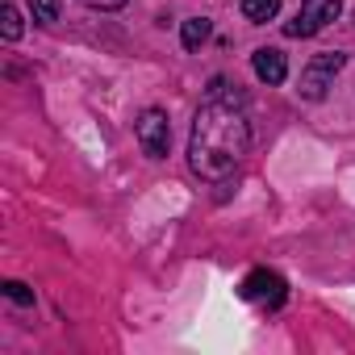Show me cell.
I'll use <instances>...</instances> for the list:
<instances>
[{
  "label": "cell",
  "instance_id": "12",
  "mask_svg": "<svg viewBox=\"0 0 355 355\" xmlns=\"http://www.w3.org/2000/svg\"><path fill=\"white\" fill-rule=\"evenodd\" d=\"M80 5H88V9H105V13H113V9H121L125 0H80Z\"/></svg>",
  "mask_w": 355,
  "mask_h": 355
},
{
  "label": "cell",
  "instance_id": "5",
  "mask_svg": "<svg viewBox=\"0 0 355 355\" xmlns=\"http://www.w3.org/2000/svg\"><path fill=\"white\" fill-rule=\"evenodd\" d=\"M138 142H142V150L150 159H163L167 155V146H171V121H167L163 109H146L138 117Z\"/></svg>",
  "mask_w": 355,
  "mask_h": 355
},
{
  "label": "cell",
  "instance_id": "3",
  "mask_svg": "<svg viewBox=\"0 0 355 355\" xmlns=\"http://www.w3.org/2000/svg\"><path fill=\"white\" fill-rule=\"evenodd\" d=\"M343 63H347L343 51H322V55H313V59L305 63V71H301V96H305V101H322L326 88H330V80L343 71Z\"/></svg>",
  "mask_w": 355,
  "mask_h": 355
},
{
  "label": "cell",
  "instance_id": "11",
  "mask_svg": "<svg viewBox=\"0 0 355 355\" xmlns=\"http://www.w3.org/2000/svg\"><path fill=\"white\" fill-rule=\"evenodd\" d=\"M5 297H9V301H17V305H34V293H30L21 280H9V284H5Z\"/></svg>",
  "mask_w": 355,
  "mask_h": 355
},
{
  "label": "cell",
  "instance_id": "4",
  "mask_svg": "<svg viewBox=\"0 0 355 355\" xmlns=\"http://www.w3.org/2000/svg\"><path fill=\"white\" fill-rule=\"evenodd\" d=\"M243 301H251V305H268V309H276V305H284V297H288V284H284V276L280 272H268V268H255L247 280H243Z\"/></svg>",
  "mask_w": 355,
  "mask_h": 355
},
{
  "label": "cell",
  "instance_id": "8",
  "mask_svg": "<svg viewBox=\"0 0 355 355\" xmlns=\"http://www.w3.org/2000/svg\"><path fill=\"white\" fill-rule=\"evenodd\" d=\"M276 13H280V0H243V17L255 26H268Z\"/></svg>",
  "mask_w": 355,
  "mask_h": 355
},
{
  "label": "cell",
  "instance_id": "10",
  "mask_svg": "<svg viewBox=\"0 0 355 355\" xmlns=\"http://www.w3.org/2000/svg\"><path fill=\"white\" fill-rule=\"evenodd\" d=\"M34 21H38V26L59 21V0H34Z\"/></svg>",
  "mask_w": 355,
  "mask_h": 355
},
{
  "label": "cell",
  "instance_id": "1",
  "mask_svg": "<svg viewBox=\"0 0 355 355\" xmlns=\"http://www.w3.org/2000/svg\"><path fill=\"white\" fill-rule=\"evenodd\" d=\"M222 88L226 84L214 80L205 105L193 117V134H189V167L201 180H226L251 146V121L243 113V96L239 92L230 96Z\"/></svg>",
  "mask_w": 355,
  "mask_h": 355
},
{
  "label": "cell",
  "instance_id": "6",
  "mask_svg": "<svg viewBox=\"0 0 355 355\" xmlns=\"http://www.w3.org/2000/svg\"><path fill=\"white\" fill-rule=\"evenodd\" d=\"M251 67H255V76L263 80V84H284L288 80V63H284V51H276V46H259L255 55H251Z\"/></svg>",
  "mask_w": 355,
  "mask_h": 355
},
{
  "label": "cell",
  "instance_id": "7",
  "mask_svg": "<svg viewBox=\"0 0 355 355\" xmlns=\"http://www.w3.org/2000/svg\"><path fill=\"white\" fill-rule=\"evenodd\" d=\"M209 34H214L209 17H189V21H184V30H180V42H184L189 51H197V46H205V42H209Z\"/></svg>",
  "mask_w": 355,
  "mask_h": 355
},
{
  "label": "cell",
  "instance_id": "9",
  "mask_svg": "<svg viewBox=\"0 0 355 355\" xmlns=\"http://www.w3.org/2000/svg\"><path fill=\"white\" fill-rule=\"evenodd\" d=\"M5 42H17L21 38V13H17V5H5Z\"/></svg>",
  "mask_w": 355,
  "mask_h": 355
},
{
  "label": "cell",
  "instance_id": "2",
  "mask_svg": "<svg viewBox=\"0 0 355 355\" xmlns=\"http://www.w3.org/2000/svg\"><path fill=\"white\" fill-rule=\"evenodd\" d=\"M338 13H343V0H301V9H297V17L284 26V34H288V38H313V34H322Z\"/></svg>",
  "mask_w": 355,
  "mask_h": 355
}]
</instances>
